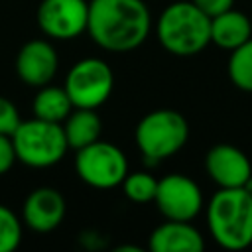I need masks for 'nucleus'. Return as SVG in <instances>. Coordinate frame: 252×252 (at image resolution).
<instances>
[{"label": "nucleus", "instance_id": "f257e3e1", "mask_svg": "<svg viewBox=\"0 0 252 252\" xmlns=\"http://www.w3.org/2000/svg\"><path fill=\"white\" fill-rule=\"evenodd\" d=\"M152 30V16L142 0H93L87 32L91 39L112 53L140 47Z\"/></svg>", "mask_w": 252, "mask_h": 252}, {"label": "nucleus", "instance_id": "f03ea898", "mask_svg": "<svg viewBox=\"0 0 252 252\" xmlns=\"http://www.w3.org/2000/svg\"><path fill=\"white\" fill-rule=\"evenodd\" d=\"M207 226L220 248H248L252 244V195L244 187H219L207 203Z\"/></svg>", "mask_w": 252, "mask_h": 252}, {"label": "nucleus", "instance_id": "7ed1b4c3", "mask_svg": "<svg viewBox=\"0 0 252 252\" xmlns=\"http://www.w3.org/2000/svg\"><path fill=\"white\" fill-rule=\"evenodd\" d=\"M158 39L171 55H197L211 43V18L191 0L173 2L158 18Z\"/></svg>", "mask_w": 252, "mask_h": 252}, {"label": "nucleus", "instance_id": "20e7f679", "mask_svg": "<svg viewBox=\"0 0 252 252\" xmlns=\"http://www.w3.org/2000/svg\"><path fill=\"white\" fill-rule=\"evenodd\" d=\"M134 140L148 163H159L187 144L189 124L181 112L158 108L142 116L134 130Z\"/></svg>", "mask_w": 252, "mask_h": 252}, {"label": "nucleus", "instance_id": "39448f33", "mask_svg": "<svg viewBox=\"0 0 252 252\" xmlns=\"http://www.w3.org/2000/svg\"><path fill=\"white\" fill-rule=\"evenodd\" d=\"M16 159L30 167H51L69 150L63 126L41 118L22 120L12 134Z\"/></svg>", "mask_w": 252, "mask_h": 252}, {"label": "nucleus", "instance_id": "423d86ee", "mask_svg": "<svg viewBox=\"0 0 252 252\" xmlns=\"http://www.w3.org/2000/svg\"><path fill=\"white\" fill-rule=\"evenodd\" d=\"M77 175L94 189H110L124 181L128 173V161L122 150L100 138L81 150L75 156Z\"/></svg>", "mask_w": 252, "mask_h": 252}, {"label": "nucleus", "instance_id": "0eeeda50", "mask_svg": "<svg viewBox=\"0 0 252 252\" xmlns=\"http://www.w3.org/2000/svg\"><path fill=\"white\" fill-rule=\"evenodd\" d=\"M114 73L110 65L96 57L77 61L65 79V91L75 108H98L112 93Z\"/></svg>", "mask_w": 252, "mask_h": 252}, {"label": "nucleus", "instance_id": "6e6552de", "mask_svg": "<svg viewBox=\"0 0 252 252\" xmlns=\"http://www.w3.org/2000/svg\"><path fill=\"white\" fill-rule=\"evenodd\" d=\"M154 203L169 220H193L203 211L201 187L187 175L171 173L158 179Z\"/></svg>", "mask_w": 252, "mask_h": 252}, {"label": "nucleus", "instance_id": "1a4fd4ad", "mask_svg": "<svg viewBox=\"0 0 252 252\" xmlns=\"http://www.w3.org/2000/svg\"><path fill=\"white\" fill-rule=\"evenodd\" d=\"M89 4L85 0H41L37 26L53 39H73L87 32Z\"/></svg>", "mask_w": 252, "mask_h": 252}, {"label": "nucleus", "instance_id": "9d476101", "mask_svg": "<svg viewBox=\"0 0 252 252\" xmlns=\"http://www.w3.org/2000/svg\"><path fill=\"white\" fill-rule=\"evenodd\" d=\"M205 171L222 189L244 187L252 177V163L240 148L232 144H217L205 156Z\"/></svg>", "mask_w": 252, "mask_h": 252}, {"label": "nucleus", "instance_id": "9b49d317", "mask_svg": "<svg viewBox=\"0 0 252 252\" xmlns=\"http://www.w3.org/2000/svg\"><path fill=\"white\" fill-rule=\"evenodd\" d=\"M57 51L55 47L45 39H30L26 41L18 55H16V73L22 79V83L30 87H43L49 85L57 73Z\"/></svg>", "mask_w": 252, "mask_h": 252}, {"label": "nucleus", "instance_id": "f8f14e48", "mask_svg": "<svg viewBox=\"0 0 252 252\" xmlns=\"http://www.w3.org/2000/svg\"><path fill=\"white\" fill-rule=\"evenodd\" d=\"M67 213L65 197L53 187L33 189L22 207V220L35 232H51L57 228Z\"/></svg>", "mask_w": 252, "mask_h": 252}, {"label": "nucleus", "instance_id": "ddd939ff", "mask_svg": "<svg viewBox=\"0 0 252 252\" xmlns=\"http://www.w3.org/2000/svg\"><path fill=\"white\" fill-rule=\"evenodd\" d=\"M148 248L152 252H201L205 248V238L191 220L167 219L152 230Z\"/></svg>", "mask_w": 252, "mask_h": 252}, {"label": "nucleus", "instance_id": "4468645a", "mask_svg": "<svg viewBox=\"0 0 252 252\" xmlns=\"http://www.w3.org/2000/svg\"><path fill=\"white\" fill-rule=\"evenodd\" d=\"M250 37H252L250 16H246L240 10H234V6L211 18V43H215L219 49L230 53Z\"/></svg>", "mask_w": 252, "mask_h": 252}, {"label": "nucleus", "instance_id": "2eb2a0df", "mask_svg": "<svg viewBox=\"0 0 252 252\" xmlns=\"http://www.w3.org/2000/svg\"><path fill=\"white\" fill-rule=\"evenodd\" d=\"M69 148L81 150L100 138L102 122L94 108H73L61 122Z\"/></svg>", "mask_w": 252, "mask_h": 252}, {"label": "nucleus", "instance_id": "dca6fc26", "mask_svg": "<svg viewBox=\"0 0 252 252\" xmlns=\"http://www.w3.org/2000/svg\"><path fill=\"white\" fill-rule=\"evenodd\" d=\"M33 116L49 122H63L69 112L75 108L67 91L63 87L55 85H43L39 87L37 94L33 96Z\"/></svg>", "mask_w": 252, "mask_h": 252}, {"label": "nucleus", "instance_id": "f3484780", "mask_svg": "<svg viewBox=\"0 0 252 252\" xmlns=\"http://www.w3.org/2000/svg\"><path fill=\"white\" fill-rule=\"evenodd\" d=\"M226 73L236 89L252 93V37L230 51Z\"/></svg>", "mask_w": 252, "mask_h": 252}, {"label": "nucleus", "instance_id": "a211bd4d", "mask_svg": "<svg viewBox=\"0 0 252 252\" xmlns=\"http://www.w3.org/2000/svg\"><path fill=\"white\" fill-rule=\"evenodd\" d=\"M124 195L134 203H150L156 197L158 179L148 171H134L126 173L124 181L120 183Z\"/></svg>", "mask_w": 252, "mask_h": 252}, {"label": "nucleus", "instance_id": "6ab92c4d", "mask_svg": "<svg viewBox=\"0 0 252 252\" xmlns=\"http://www.w3.org/2000/svg\"><path fill=\"white\" fill-rule=\"evenodd\" d=\"M22 222L12 209L0 205V252H12L20 246Z\"/></svg>", "mask_w": 252, "mask_h": 252}, {"label": "nucleus", "instance_id": "aec40b11", "mask_svg": "<svg viewBox=\"0 0 252 252\" xmlns=\"http://www.w3.org/2000/svg\"><path fill=\"white\" fill-rule=\"evenodd\" d=\"M20 122H22V118H20L18 106L10 98L0 96V134L12 136L16 132V128L20 126Z\"/></svg>", "mask_w": 252, "mask_h": 252}, {"label": "nucleus", "instance_id": "412c9836", "mask_svg": "<svg viewBox=\"0 0 252 252\" xmlns=\"http://www.w3.org/2000/svg\"><path fill=\"white\" fill-rule=\"evenodd\" d=\"M14 161H16V150H14L12 136L0 134V175L8 173L14 165Z\"/></svg>", "mask_w": 252, "mask_h": 252}, {"label": "nucleus", "instance_id": "4be33fe9", "mask_svg": "<svg viewBox=\"0 0 252 252\" xmlns=\"http://www.w3.org/2000/svg\"><path fill=\"white\" fill-rule=\"evenodd\" d=\"M191 2L199 10H203L209 18H213V16H217V14H220V12H224V10L234 6V0H191Z\"/></svg>", "mask_w": 252, "mask_h": 252}, {"label": "nucleus", "instance_id": "5701e85b", "mask_svg": "<svg viewBox=\"0 0 252 252\" xmlns=\"http://www.w3.org/2000/svg\"><path fill=\"white\" fill-rule=\"evenodd\" d=\"M250 22H252V16H250Z\"/></svg>", "mask_w": 252, "mask_h": 252}]
</instances>
